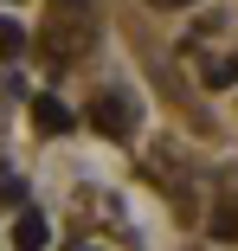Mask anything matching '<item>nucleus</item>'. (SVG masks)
Returning a JSON list of instances; mask_svg holds the SVG:
<instances>
[{"mask_svg":"<svg viewBox=\"0 0 238 251\" xmlns=\"http://www.w3.org/2000/svg\"><path fill=\"white\" fill-rule=\"evenodd\" d=\"M39 45H45V65H52V71L84 65L90 45H97V7H90V0H52Z\"/></svg>","mask_w":238,"mask_h":251,"instance_id":"1","label":"nucleus"},{"mask_svg":"<svg viewBox=\"0 0 238 251\" xmlns=\"http://www.w3.org/2000/svg\"><path fill=\"white\" fill-rule=\"evenodd\" d=\"M155 7H193V0H155Z\"/></svg>","mask_w":238,"mask_h":251,"instance_id":"8","label":"nucleus"},{"mask_svg":"<svg viewBox=\"0 0 238 251\" xmlns=\"http://www.w3.org/2000/svg\"><path fill=\"white\" fill-rule=\"evenodd\" d=\"M213 238H238V213H213Z\"/></svg>","mask_w":238,"mask_h":251,"instance_id":"7","label":"nucleus"},{"mask_svg":"<svg viewBox=\"0 0 238 251\" xmlns=\"http://www.w3.org/2000/svg\"><path fill=\"white\" fill-rule=\"evenodd\" d=\"M71 123H77V116L58 103L52 90H45V97H32V129H39V135H71Z\"/></svg>","mask_w":238,"mask_h":251,"instance_id":"3","label":"nucleus"},{"mask_svg":"<svg viewBox=\"0 0 238 251\" xmlns=\"http://www.w3.org/2000/svg\"><path fill=\"white\" fill-rule=\"evenodd\" d=\"M200 77H206V90H232L238 84V58H206Z\"/></svg>","mask_w":238,"mask_h":251,"instance_id":"5","label":"nucleus"},{"mask_svg":"<svg viewBox=\"0 0 238 251\" xmlns=\"http://www.w3.org/2000/svg\"><path fill=\"white\" fill-rule=\"evenodd\" d=\"M26 52V32H20V20H7L0 13V58H20Z\"/></svg>","mask_w":238,"mask_h":251,"instance_id":"6","label":"nucleus"},{"mask_svg":"<svg viewBox=\"0 0 238 251\" xmlns=\"http://www.w3.org/2000/svg\"><path fill=\"white\" fill-rule=\"evenodd\" d=\"M90 129L110 135V142H129V135H135V103H129L122 90H103L97 103H90Z\"/></svg>","mask_w":238,"mask_h":251,"instance_id":"2","label":"nucleus"},{"mask_svg":"<svg viewBox=\"0 0 238 251\" xmlns=\"http://www.w3.org/2000/svg\"><path fill=\"white\" fill-rule=\"evenodd\" d=\"M45 245H52V226L39 213H20L13 219V251H45Z\"/></svg>","mask_w":238,"mask_h":251,"instance_id":"4","label":"nucleus"}]
</instances>
